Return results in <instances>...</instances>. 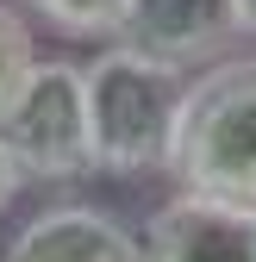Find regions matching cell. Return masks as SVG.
<instances>
[{
  "label": "cell",
  "mask_w": 256,
  "mask_h": 262,
  "mask_svg": "<svg viewBox=\"0 0 256 262\" xmlns=\"http://www.w3.org/2000/svg\"><path fill=\"white\" fill-rule=\"evenodd\" d=\"M231 13H238V38L256 44V0H231Z\"/></svg>",
  "instance_id": "cell-10"
},
{
  "label": "cell",
  "mask_w": 256,
  "mask_h": 262,
  "mask_svg": "<svg viewBox=\"0 0 256 262\" xmlns=\"http://www.w3.org/2000/svg\"><path fill=\"white\" fill-rule=\"evenodd\" d=\"M119 44L200 75V69H212V62L231 56L238 13H231V0H125Z\"/></svg>",
  "instance_id": "cell-5"
},
{
  "label": "cell",
  "mask_w": 256,
  "mask_h": 262,
  "mask_svg": "<svg viewBox=\"0 0 256 262\" xmlns=\"http://www.w3.org/2000/svg\"><path fill=\"white\" fill-rule=\"evenodd\" d=\"M81 81H88V125H94L100 175H119V181L169 175L175 125H181V100H187V69L156 62V56L113 38L81 62Z\"/></svg>",
  "instance_id": "cell-1"
},
{
  "label": "cell",
  "mask_w": 256,
  "mask_h": 262,
  "mask_svg": "<svg viewBox=\"0 0 256 262\" xmlns=\"http://www.w3.org/2000/svg\"><path fill=\"white\" fill-rule=\"evenodd\" d=\"M0 144H7V156L19 162L25 181H44V187H69V181L100 175L81 62H69V56L31 62L19 94L0 106Z\"/></svg>",
  "instance_id": "cell-3"
},
{
  "label": "cell",
  "mask_w": 256,
  "mask_h": 262,
  "mask_svg": "<svg viewBox=\"0 0 256 262\" xmlns=\"http://www.w3.org/2000/svg\"><path fill=\"white\" fill-rule=\"evenodd\" d=\"M19 187H25V175H19V162L7 156V144H0V212L13 206V193H19Z\"/></svg>",
  "instance_id": "cell-9"
},
{
  "label": "cell",
  "mask_w": 256,
  "mask_h": 262,
  "mask_svg": "<svg viewBox=\"0 0 256 262\" xmlns=\"http://www.w3.org/2000/svg\"><path fill=\"white\" fill-rule=\"evenodd\" d=\"M44 25H56L62 38H100L113 44L125 25V0H25Z\"/></svg>",
  "instance_id": "cell-7"
},
{
  "label": "cell",
  "mask_w": 256,
  "mask_h": 262,
  "mask_svg": "<svg viewBox=\"0 0 256 262\" xmlns=\"http://www.w3.org/2000/svg\"><path fill=\"white\" fill-rule=\"evenodd\" d=\"M169 181L181 193L256 206V50L187 75Z\"/></svg>",
  "instance_id": "cell-2"
},
{
  "label": "cell",
  "mask_w": 256,
  "mask_h": 262,
  "mask_svg": "<svg viewBox=\"0 0 256 262\" xmlns=\"http://www.w3.org/2000/svg\"><path fill=\"white\" fill-rule=\"evenodd\" d=\"M31 62H38V31H31V19L13 0H0V106L19 94V81L31 75Z\"/></svg>",
  "instance_id": "cell-8"
},
{
  "label": "cell",
  "mask_w": 256,
  "mask_h": 262,
  "mask_svg": "<svg viewBox=\"0 0 256 262\" xmlns=\"http://www.w3.org/2000/svg\"><path fill=\"white\" fill-rule=\"evenodd\" d=\"M0 262H138V231L106 206L50 200L7 237Z\"/></svg>",
  "instance_id": "cell-6"
},
{
  "label": "cell",
  "mask_w": 256,
  "mask_h": 262,
  "mask_svg": "<svg viewBox=\"0 0 256 262\" xmlns=\"http://www.w3.org/2000/svg\"><path fill=\"white\" fill-rule=\"evenodd\" d=\"M138 262H256V206L175 187L138 225Z\"/></svg>",
  "instance_id": "cell-4"
}]
</instances>
